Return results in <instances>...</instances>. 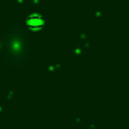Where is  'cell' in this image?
<instances>
[{
	"label": "cell",
	"instance_id": "1",
	"mask_svg": "<svg viewBox=\"0 0 129 129\" xmlns=\"http://www.w3.org/2000/svg\"><path fill=\"white\" fill-rule=\"evenodd\" d=\"M27 25L33 30H39L44 25V20L39 14H32L27 18Z\"/></svg>",
	"mask_w": 129,
	"mask_h": 129
}]
</instances>
